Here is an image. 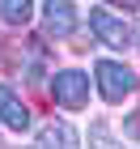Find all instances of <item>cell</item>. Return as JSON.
I'll use <instances>...</instances> for the list:
<instances>
[{"mask_svg": "<svg viewBox=\"0 0 140 149\" xmlns=\"http://www.w3.org/2000/svg\"><path fill=\"white\" fill-rule=\"evenodd\" d=\"M93 90L102 94V102L119 107V102H128L132 94L140 90V77L123 60H93Z\"/></svg>", "mask_w": 140, "mask_h": 149, "instance_id": "6da1fadb", "label": "cell"}, {"mask_svg": "<svg viewBox=\"0 0 140 149\" xmlns=\"http://www.w3.org/2000/svg\"><path fill=\"white\" fill-rule=\"evenodd\" d=\"M47 90H51V102L55 107H64V111H85L93 81H89V72H81V68H59Z\"/></svg>", "mask_w": 140, "mask_h": 149, "instance_id": "7a4b0ae2", "label": "cell"}, {"mask_svg": "<svg viewBox=\"0 0 140 149\" xmlns=\"http://www.w3.org/2000/svg\"><path fill=\"white\" fill-rule=\"evenodd\" d=\"M89 30H93V38L102 47H115V51H128V47L136 43V30H132L119 13H106L102 4L89 9Z\"/></svg>", "mask_w": 140, "mask_h": 149, "instance_id": "3957f363", "label": "cell"}, {"mask_svg": "<svg viewBox=\"0 0 140 149\" xmlns=\"http://www.w3.org/2000/svg\"><path fill=\"white\" fill-rule=\"evenodd\" d=\"M0 128H9V132H30L34 128V111L21 102V94L4 85L0 81Z\"/></svg>", "mask_w": 140, "mask_h": 149, "instance_id": "277c9868", "label": "cell"}, {"mask_svg": "<svg viewBox=\"0 0 140 149\" xmlns=\"http://www.w3.org/2000/svg\"><path fill=\"white\" fill-rule=\"evenodd\" d=\"M43 30H47V38H68L72 30H77V4L72 0H43Z\"/></svg>", "mask_w": 140, "mask_h": 149, "instance_id": "5b68a950", "label": "cell"}, {"mask_svg": "<svg viewBox=\"0 0 140 149\" xmlns=\"http://www.w3.org/2000/svg\"><path fill=\"white\" fill-rule=\"evenodd\" d=\"M38 145L43 149H81V136L68 119H51V124L38 128Z\"/></svg>", "mask_w": 140, "mask_h": 149, "instance_id": "8992f818", "label": "cell"}, {"mask_svg": "<svg viewBox=\"0 0 140 149\" xmlns=\"http://www.w3.org/2000/svg\"><path fill=\"white\" fill-rule=\"evenodd\" d=\"M0 22L21 30V26L34 22V0H0Z\"/></svg>", "mask_w": 140, "mask_h": 149, "instance_id": "52a82bcc", "label": "cell"}, {"mask_svg": "<svg viewBox=\"0 0 140 149\" xmlns=\"http://www.w3.org/2000/svg\"><path fill=\"white\" fill-rule=\"evenodd\" d=\"M89 145H93V149H119L106 124H93V128H89Z\"/></svg>", "mask_w": 140, "mask_h": 149, "instance_id": "ba28073f", "label": "cell"}, {"mask_svg": "<svg viewBox=\"0 0 140 149\" xmlns=\"http://www.w3.org/2000/svg\"><path fill=\"white\" fill-rule=\"evenodd\" d=\"M123 132H128L132 141H140V107H136V111L128 115V119H123Z\"/></svg>", "mask_w": 140, "mask_h": 149, "instance_id": "9c48e42d", "label": "cell"}, {"mask_svg": "<svg viewBox=\"0 0 140 149\" xmlns=\"http://www.w3.org/2000/svg\"><path fill=\"white\" fill-rule=\"evenodd\" d=\"M102 4H115V9H123V13H136L140 9V0H102Z\"/></svg>", "mask_w": 140, "mask_h": 149, "instance_id": "30bf717a", "label": "cell"}, {"mask_svg": "<svg viewBox=\"0 0 140 149\" xmlns=\"http://www.w3.org/2000/svg\"><path fill=\"white\" fill-rule=\"evenodd\" d=\"M136 43H140V30H136Z\"/></svg>", "mask_w": 140, "mask_h": 149, "instance_id": "8fae6325", "label": "cell"}, {"mask_svg": "<svg viewBox=\"0 0 140 149\" xmlns=\"http://www.w3.org/2000/svg\"><path fill=\"white\" fill-rule=\"evenodd\" d=\"M38 149H43V145H38Z\"/></svg>", "mask_w": 140, "mask_h": 149, "instance_id": "7c38bea8", "label": "cell"}]
</instances>
